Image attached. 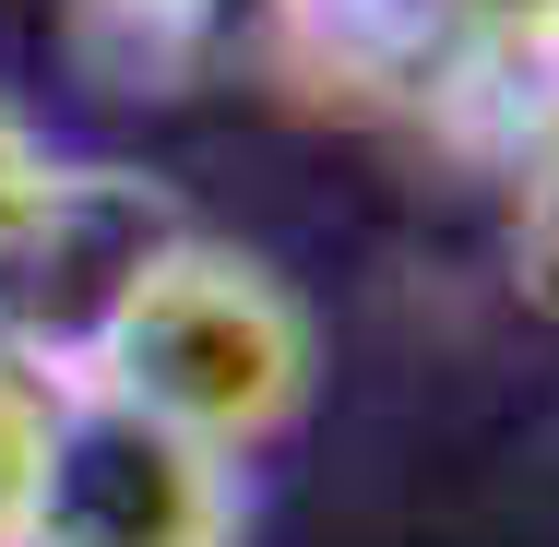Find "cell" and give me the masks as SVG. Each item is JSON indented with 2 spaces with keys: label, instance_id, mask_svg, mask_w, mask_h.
<instances>
[{
  "label": "cell",
  "instance_id": "277c9868",
  "mask_svg": "<svg viewBox=\"0 0 559 547\" xmlns=\"http://www.w3.org/2000/svg\"><path fill=\"white\" fill-rule=\"evenodd\" d=\"M464 0H238V60L310 119L405 131Z\"/></svg>",
  "mask_w": 559,
  "mask_h": 547
},
{
  "label": "cell",
  "instance_id": "8992f818",
  "mask_svg": "<svg viewBox=\"0 0 559 547\" xmlns=\"http://www.w3.org/2000/svg\"><path fill=\"white\" fill-rule=\"evenodd\" d=\"M238 60V0H60V72L108 108H191Z\"/></svg>",
  "mask_w": 559,
  "mask_h": 547
},
{
  "label": "cell",
  "instance_id": "5b68a950",
  "mask_svg": "<svg viewBox=\"0 0 559 547\" xmlns=\"http://www.w3.org/2000/svg\"><path fill=\"white\" fill-rule=\"evenodd\" d=\"M405 131L441 167H476V179L548 167L559 155V0H488V12H464L441 72L405 108Z\"/></svg>",
  "mask_w": 559,
  "mask_h": 547
},
{
  "label": "cell",
  "instance_id": "3957f363",
  "mask_svg": "<svg viewBox=\"0 0 559 547\" xmlns=\"http://www.w3.org/2000/svg\"><path fill=\"white\" fill-rule=\"evenodd\" d=\"M191 226V203L143 167H108V155H60V191L48 215L24 226V250L0 262V345L48 381L84 369V345L108 333V310L131 298V274Z\"/></svg>",
  "mask_w": 559,
  "mask_h": 547
},
{
  "label": "cell",
  "instance_id": "52a82bcc",
  "mask_svg": "<svg viewBox=\"0 0 559 547\" xmlns=\"http://www.w3.org/2000/svg\"><path fill=\"white\" fill-rule=\"evenodd\" d=\"M48 429H60V381H48V369H24V357L0 345V547H24V524H36Z\"/></svg>",
  "mask_w": 559,
  "mask_h": 547
},
{
  "label": "cell",
  "instance_id": "ba28073f",
  "mask_svg": "<svg viewBox=\"0 0 559 547\" xmlns=\"http://www.w3.org/2000/svg\"><path fill=\"white\" fill-rule=\"evenodd\" d=\"M512 203H500V262H512V298L559 333V155L548 167H524V179H500Z\"/></svg>",
  "mask_w": 559,
  "mask_h": 547
},
{
  "label": "cell",
  "instance_id": "30bf717a",
  "mask_svg": "<svg viewBox=\"0 0 559 547\" xmlns=\"http://www.w3.org/2000/svg\"><path fill=\"white\" fill-rule=\"evenodd\" d=\"M464 12H488V0H464Z\"/></svg>",
  "mask_w": 559,
  "mask_h": 547
},
{
  "label": "cell",
  "instance_id": "9c48e42d",
  "mask_svg": "<svg viewBox=\"0 0 559 547\" xmlns=\"http://www.w3.org/2000/svg\"><path fill=\"white\" fill-rule=\"evenodd\" d=\"M48 191H60V143L36 131L24 96H0V262L24 250V226L48 215Z\"/></svg>",
  "mask_w": 559,
  "mask_h": 547
},
{
  "label": "cell",
  "instance_id": "6da1fadb",
  "mask_svg": "<svg viewBox=\"0 0 559 547\" xmlns=\"http://www.w3.org/2000/svg\"><path fill=\"white\" fill-rule=\"evenodd\" d=\"M72 381L119 393L131 417L203 440L226 464H262L322 405V322L262 250H238L215 226H179L131 274V298L108 310V333L84 345Z\"/></svg>",
  "mask_w": 559,
  "mask_h": 547
},
{
  "label": "cell",
  "instance_id": "7a4b0ae2",
  "mask_svg": "<svg viewBox=\"0 0 559 547\" xmlns=\"http://www.w3.org/2000/svg\"><path fill=\"white\" fill-rule=\"evenodd\" d=\"M24 547H250V464L60 381V429Z\"/></svg>",
  "mask_w": 559,
  "mask_h": 547
}]
</instances>
